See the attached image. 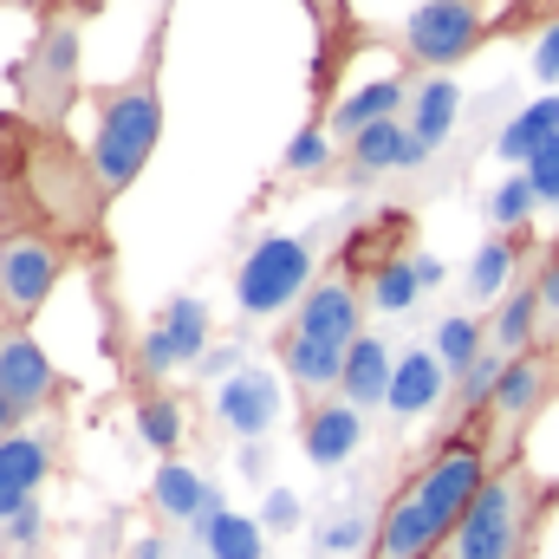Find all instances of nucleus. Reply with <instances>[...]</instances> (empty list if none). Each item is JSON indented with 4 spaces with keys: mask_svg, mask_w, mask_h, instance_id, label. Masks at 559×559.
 <instances>
[{
    "mask_svg": "<svg viewBox=\"0 0 559 559\" xmlns=\"http://www.w3.org/2000/svg\"><path fill=\"white\" fill-rule=\"evenodd\" d=\"M534 209H540V195H534L527 169H521V176H508V182H501V189L488 195V222H495V235H521Z\"/></svg>",
    "mask_w": 559,
    "mask_h": 559,
    "instance_id": "nucleus-30",
    "label": "nucleus"
},
{
    "mask_svg": "<svg viewBox=\"0 0 559 559\" xmlns=\"http://www.w3.org/2000/svg\"><path fill=\"white\" fill-rule=\"evenodd\" d=\"M527 182H534V195H540V209H559V138L527 163Z\"/></svg>",
    "mask_w": 559,
    "mask_h": 559,
    "instance_id": "nucleus-35",
    "label": "nucleus"
},
{
    "mask_svg": "<svg viewBox=\"0 0 559 559\" xmlns=\"http://www.w3.org/2000/svg\"><path fill=\"white\" fill-rule=\"evenodd\" d=\"M554 508H559V481H540V468H527V455L501 462L481 481L468 521L455 527L442 559H534Z\"/></svg>",
    "mask_w": 559,
    "mask_h": 559,
    "instance_id": "nucleus-5",
    "label": "nucleus"
},
{
    "mask_svg": "<svg viewBox=\"0 0 559 559\" xmlns=\"http://www.w3.org/2000/svg\"><path fill=\"white\" fill-rule=\"evenodd\" d=\"M306 13H312V39H319V59H312V118L325 124V111H332L325 92L338 85V72L365 46V33L352 20V0H306Z\"/></svg>",
    "mask_w": 559,
    "mask_h": 559,
    "instance_id": "nucleus-13",
    "label": "nucleus"
},
{
    "mask_svg": "<svg viewBox=\"0 0 559 559\" xmlns=\"http://www.w3.org/2000/svg\"><path fill=\"white\" fill-rule=\"evenodd\" d=\"M534 248V235L521 228V235H488L481 241V254L468 261V293L481 299V306H501L508 293H514V280H521V254Z\"/></svg>",
    "mask_w": 559,
    "mask_h": 559,
    "instance_id": "nucleus-23",
    "label": "nucleus"
},
{
    "mask_svg": "<svg viewBox=\"0 0 559 559\" xmlns=\"http://www.w3.org/2000/svg\"><path fill=\"white\" fill-rule=\"evenodd\" d=\"M488 345H495L501 358H521V352L540 345V274H521L514 293L488 312Z\"/></svg>",
    "mask_w": 559,
    "mask_h": 559,
    "instance_id": "nucleus-21",
    "label": "nucleus"
},
{
    "mask_svg": "<svg viewBox=\"0 0 559 559\" xmlns=\"http://www.w3.org/2000/svg\"><path fill=\"white\" fill-rule=\"evenodd\" d=\"M554 20H559V13H554Z\"/></svg>",
    "mask_w": 559,
    "mask_h": 559,
    "instance_id": "nucleus-41",
    "label": "nucleus"
},
{
    "mask_svg": "<svg viewBox=\"0 0 559 559\" xmlns=\"http://www.w3.org/2000/svg\"><path fill=\"white\" fill-rule=\"evenodd\" d=\"M46 475H52V442H46V436L20 429V436H7V442H0V527H7L20 508H33V501H39Z\"/></svg>",
    "mask_w": 559,
    "mask_h": 559,
    "instance_id": "nucleus-17",
    "label": "nucleus"
},
{
    "mask_svg": "<svg viewBox=\"0 0 559 559\" xmlns=\"http://www.w3.org/2000/svg\"><path fill=\"white\" fill-rule=\"evenodd\" d=\"M215 417H222L228 436H241L254 449L261 436H274V423H280V378H267V371H235L215 391Z\"/></svg>",
    "mask_w": 559,
    "mask_h": 559,
    "instance_id": "nucleus-14",
    "label": "nucleus"
},
{
    "mask_svg": "<svg viewBox=\"0 0 559 559\" xmlns=\"http://www.w3.org/2000/svg\"><path fill=\"white\" fill-rule=\"evenodd\" d=\"M138 429L156 455H176V442H182V404L169 391H156V384H138Z\"/></svg>",
    "mask_w": 559,
    "mask_h": 559,
    "instance_id": "nucleus-27",
    "label": "nucleus"
},
{
    "mask_svg": "<svg viewBox=\"0 0 559 559\" xmlns=\"http://www.w3.org/2000/svg\"><path fill=\"white\" fill-rule=\"evenodd\" d=\"M365 442V411H352L345 397H325L312 411H299V449L312 468H345Z\"/></svg>",
    "mask_w": 559,
    "mask_h": 559,
    "instance_id": "nucleus-16",
    "label": "nucleus"
},
{
    "mask_svg": "<svg viewBox=\"0 0 559 559\" xmlns=\"http://www.w3.org/2000/svg\"><path fill=\"white\" fill-rule=\"evenodd\" d=\"M417 293H423L417 254H404V261H391V267H378V274L365 280V306H378V312H411Z\"/></svg>",
    "mask_w": 559,
    "mask_h": 559,
    "instance_id": "nucleus-28",
    "label": "nucleus"
},
{
    "mask_svg": "<svg viewBox=\"0 0 559 559\" xmlns=\"http://www.w3.org/2000/svg\"><path fill=\"white\" fill-rule=\"evenodd\" d=\"M391 378H397V358L384 352L378 332H365V338L352 345V358H345L338 397H345L352 411H384V404H391Z\"/></svg>",
    "mask_w": 559,
    "mask_h": 559,
    "instance_id": "nucleus-22",
    "label": "nucleus"
},
{
    "mask_svg": "<svg viewBox=\"0 0 559 559\" xmlns=\"http://www.w3.org/2000/svg\"><path fill=\"white\" fill-rule=\"evenodd\" d=\"M202 559H267V540H261V521H248V514H228V508H215L202 527Z\"/></svg>",
    "mask_w": 559,
    "mask_h": 559,
    "instance_id": "nucleus-25",
    "label": "nucleus"
},
{
    "mask_svg": "<svg viewBox=\"0 0 559 559\" xmlns=\"http://www.w3.org/2000/svg\"><path fill=\"white\" fill-rule=\"evenodd\" d=\"M481 39H495V20L475 0H423L417 13L404 20V33H397L404 59L417 72H429V79L449 72V66H462L468 52H481Z\"/></svg>",
    "mask_w": 559,
    "mask_h": 559,
    "instance_id": "nucleus-9",
    "label": "nucleus"
},
{
    "mask_svg": "<svg viewBox=\"0 0 559 559\" xmlns=\"http://www.w3.org/2000/svg\"><path fill=\"white\" fill-rule=\"evenodd\" d=\"M449 365L436 358V345H417V352H404L397 358V378H391V423H417L429 417V411H442L449 404Z\"/></svg>",
    "mask_w": 559,
    "mask_h": 559,
    "instance_id": "nucleus-18",
    "label": "nucleus"
},
{
    "mask_svg": "<svg viewBox=\"0 0 559 559\" xmlns=\"http://www.w3.org/2000/svg\"><path fill=\"white\" fill-rule=\"evenodd\" d=\"M358 338H365V286L332 267L280 325V371H286L299 411L338 397V378H345V358Z\"/></svg>",
    "mask_w": 559,
    "mask_h": 559,
    "instance_id": "nucleus-4",
    "label": "nucleus"
},
{
    "mask_svg": "<svg viewBox=\"0 0 559 559\" xmlns=\"http://www.w3.org/2000/svg\"><path fill=\"white\" fill-rule=\"evenodd\" d=\"M20 429H26V411H20V404L0 391V442H7V436H20Z\"/></svg>",
    "mask_w": 559,
    "mask_h": 559,
    "instance_id": "nucleus-38",
    "label": "nucleus"
},
{
    "mask_svg": "<svg viewBox=\"0 0 559 559\" xmlns=\"http://www.w3.org/2000/svg\"><path fill=\"white\" fill-rule=\"evenodd\" d=\"M66 267H72V248H59L46 235H0V325L26 332Z\"/></svg>",
    "mask_w": 559,
    "mask_h": 559,
    "instance_id": "nucleus-10",
    "label": "nucleus"
},
{
    "mask_svg": "<svg viewBox=\"0 0 559 559\" xmlns=\"http://www.w3.org/2000/svg\"><path fill=\"white\" fill-rule=\"evenodd\" d=\"M488 475H495V462H488V442H481L475 423L455 429V436H436L429 455L404 475V488L384 501L365 559H442V547L468 521Z\"/></svg>",
    "mask_w": 559,
    "mask_h": 559,
    "instance_id": "nucleus-2",
    "label": "nucleus"
},
{
    "mask_svg": "<svg viewBox=\"0 0 559 559\" xmlns=\"http://www.w3.org/2000/svg\"><path fill=\"white\" fill-rule=\"evenodd\" d=\"M150 508H156L163 521H189V527H202L222 501H215V488H209L189 462L163 455V462H156V475H150Z\"/></svg>",
    "mask_w": 559,
    "mask_h": 559,
    "instance_id": "nucleus-20",
    "label": "nucleus"
},
{
    "mask_svg": "<svg viewBox=\"0 0 559 559\" xmlns=\"http://www.w3.org/2000/svg\"><path fill=\"white\" fill-rule=\"evenodd\" d=\"M559 13V0H514L501 20H495V39H514V33H534V26H547Z\"/></svg>",
    "mask_w": 559,
    "mask_h": 559,
    "instance_id": "nucleus-34",
    "label": "nucleus"
},
{
    "mask_svg": "<svg viewBox=\"0 0 559 559\" xmlns=\"http://www.w3.org/2000/svg\"><path fill=\"white\" fill-rule=\"evenodd\" d=\"M261 527H274V534H293V527H299V495L274 488V495H267V508H261Z\"/></svg>",
    "mask_w": 559,
    "mask_h": 559,
    "instance_id": "nucleus-36",
    "label": "nucleus"
},
{
    "mask_svg": "<svg viewBox=\"0 0 559 559\" xmlns=\"http://www.w3.org/2000/svg\"><path fill=\"white\" fill-rule=\"evenodd\" d=\"M105 182L92 169V150L26 124L0 118V235H46L59 248H105Z\"/></svg>",
    "mask_w": 559,
    "mask_h": 559,
    "instance_id": "nucleus-1",
    "label": "nucleus"
},
{
    "mask_svg": "<svg viewBox=\"0 0 559 559\" xmlns=\"http://www.w3.org/2000/svg\"><path fill=\"white\" fill-rule=\"evenodd\" d=\"M417 163H429V150L417 143V131H411L404 118H384V124H371L365 138L345 143L338 176H345V182H371V176H391V169H417Z\"/></svg>",
    "mask_w": 559,
    "mask_h": 559,
    "instance_id": "nucleus-15",
    "label": "nucleus"
},
{
    "mask_svg": "<svg viewBox=\"0 0 559 559\" xmlns=\"http://www.w3.org/2000/svg\"><path fill=\"white\" fill-rule=\"evenodd\" d=\"M169 13H176V0L156 7L150 39H143V52H138V72L124 85L92 92V105H98L92 169H98V182H105L111 202L143 176V163L156 156V138H163V39H169Z\"/></svg>",
    "mask_w": 559,
    "mask_h": 559,
    "instance_id": "nucleus-3",
    "label": "nucleus"
},
{
    "mask_svg": "<svg viewBox=\"0 0 559 559\" xmlns=\"http://www.w3.org/2000/svg\"><path fill=\"white\" fill-rule=\"evenodd\" d=\"M0 391H7L26 417H39L46 404L66 397V378H59V365L39 352L33 332H7V325H0Z\"/></svg>",
    "mask_w": 559,
    "mask_h": 559,
    "instance_id": "nucleus-12",
    "label": "nucleus"
},
{
    "mask_svg": "<svg viewBox=\"0 0 559 559\" xmlns=\"http://www.w3.org/2000/svg\"><path fill=\"white\" fill-rule=\"evenodd\" d=\"M455 111H462V92L436 72V79H417V92H411V131H417V143L436 156L442 143H449V131H455Z\"/></svg>",
    "mask_w": 559,
    "mask_h": 559,
    "instance_id": "nucleus-24",
    "label": "nucleus"
},
{
    "mask_svg": "<svg viewBox=\"0 0 559 559\" xmlns=\"http://www.w3.org/2000/svg\"><path fill=\"white\" fill-rule=\"evenodd\" d=\"M481 352H488V325H481L475 312H455V319H442V325H436V358L449 365V378H455V371H468Z\"/></svg>",
    "mask_w": 559,
    "mask_h": 559,
    "instance_id": "nucleus-29",
    "label": "nucleus"
},
{
    "mask_svg": "<svg viewBox=\"0 0 559 559\" xmlns=\"http://www.w3.org/2000/svg\"><path fill=\"white\" fill-rule=\"evenodd\" d=\"M554 404H559V352L554 345H534V352L508 358V371H501L488 411L475 417L481 442H488V462H495V468H501V462H521L534 423L547 417Z\"/></svg>",
    "mask_w": 559,
    "mask_h": 559,
    "instance_id": "nucleus-7",
    "label": "nucleus"
},
{
    "mask_svg": "<svg viewBox=\"0 0 559 559\" xmlns=\"http://www.w3.org/2000/svg\"><path fill=\"white\" fill-rule=\"evenodd\" d=\"M202 352H209V306L202 299H169L138 352V384H163L176 365H195Z\"/></svg>",
    "mask_w": 559,
    "mask_h": 559,
    "instance_id": "nucleus-11",
    "label": "nucleus"
},
{
    "mask_svg": "<svg viewBox=\"0 0 559 559\" xmlns=\"http://www.w3.org/2000/svg\"><path fill=\"white\" fill-rule=\"evenodd\" d=\"M534 72H540L547 85H559V20H547L540 39H534Z\"/></svg>",
    "mask_w": 559,
    "mask_h": 559,
    "instance_id": "nucleus-37",
    "label": "nucleus"
},
{
    "mask_svg": "<svg viewBox=\"0 0 559 559\" xmlns=\"http://www.w3.org/2000/svg\"><path fill=\"white\" fill-rule=\"evenodd\" d=\"M131 559H169V547H163V540L150 534V540H138V547H131Z\"/></svg>",
    "mask_w": 559,
    "mask_h": 559,
    "instance_id": "nucleus-39",
    "label": "nucleus"
},
{
    "mask_svg": "<svg viewBox=\"0 0 559 559\" xmlns=\"http://www.w3.org/2000/svg\"><path fill=\"white\" fill-rule=\"evenodd\" d=\"M7 7H39V13H46V7H59V0H7Z\"/></svg>",
    "mask_w": 559,
    "mask_h": 559,
    "instance_id": "nucleus-40",
    "label": "nucleus"
},
{
    "mask_svg": "<svg viewBox=\"0 0 559 559\" xmlns=\"http://www.w3.org/2000/svg\"><path fill=\"white\" fill-rule=\"evenodd\" d=\"M280 169H286V176H332V131H325L319 118H306V131L293 138V150H286Z\"/></svg>",
    "mask_w": 559,
    "mask_h": 559,
    "instance_id": "nucleus-31",
    "label": "nucleus"
},
{
    "mask_svg": "<svg viewBox=\"0 0 559 559\" xmlns=\"http://www.w3.org/2000/svg\"><path fill=\"white\" fill-rule=\"evenodd\" d=\"M39 540H46V514H39V501L20 508V514L0 527V547H7L13 559H39Z\"/></svg>",
    "mask_w": 559,
    "mask_h": 559,
    "instance_id": "nucleus-33",
    "label": "nucleus"
},
{
    "mask_svg": "<svg viewBox=\"0 0 559 559\" xmlns=\"http://www.w3.org/2000/svg\"><path fill=\"white\" fill-rule=\"evenodd\" d=\"M411 92H417V79H411V72L371 79L365 92H352L345 105H332V111H325V131H332V143H352V138H365L371 124H384V118H404Z\"/></svg>",
    "mask_w": 559,
    "mask_h": 559,
    "instance_id": "nucleus-19",
    "label": "nucleus"
},
{
    "mask_svg": "<svg viewBox=\"0 0 559 559\" xmlns=\"http://www.w3.org/2000/svg\"><path fill=\"white\" fill-rule=\"evenodd\" d=\"M85 13H92V0H59V7L39 13L33 46L7 66L13 118L46 124V131H59V124L72 118V105L85 98V79H79V59H85Z\"/></svg>",
    "mask_w": 559,
    "mask_h": 559,
    "instance_id": "nucleus-6",
    "label": "nucleus"
},
{
    "mask_svg": "<svg viewBox=\"0 0 559 559\" xmlns=\"http://www.w3.org/2000/svg\"><path fill=\"white\" fill-rule=\"evenodd\" d=\"M312 286H319V274H312V241H306V235H267V241L241 261L235 299H241L248 319H280V312H293Z\"/></svg>",
    "mask_w": 559,
    "mask_h": 559,
    "instance_id": "nucleus-8",
    "label": "nucleus"
},
{
    "mask_svg": "<svg viewBox=\"0 0 559 559\" xmlns=\"http://www.w3.org/2000/svg\"><path fill=\"white\" fill-rule=\"evenodd\" d=\"M554 138H559V98H540V105H527V111L501 131V156H508V163H534Z\"/></svg>",
    "mask_w": 559,
    "mask_h": 559,
    "instance_id": "nucleus-26",
    "label": "nucleus"
},
{
    "mask_svg": "<svg viewBox=\"0 0 559 559\" xmlns=\"http://www.w3.org/2000/svg\"><path fill=\"white\" fill-rule=\"evenodd\" d=\"M534 274H540V345L559 352V235L547 241V261Z\"/></svg>",
    "mask_w": 559,
    "mask_h": 559,
    "instance_id": "nucleus-32",
    "label": "nucleus"
}]
</instances>
